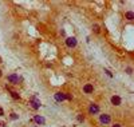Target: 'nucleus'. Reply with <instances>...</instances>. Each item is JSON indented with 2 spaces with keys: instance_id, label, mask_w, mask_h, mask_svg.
<instances>
[{
  "instance_id": "obj_1",
  "label": "nucleus",
  "mask_w": 134,
  "mask_h": 127,
  "mask_svg": "<svg viewBox=\"0 0 134 127\" xmlns=\"http://www.w3.org/2000/svg\"><path fill=\"white\" fill-rule=\"evenodd\" d=\"M29 103H31V107L32 108H35V110H38L39 107L42 106V103H40V100H39L36 96H32V98L29 99Z\"/></svg>"
},
{
  "instance_id": "obj_2",
  "label": "nucleus",
  "mask_w": 134,
  "mask_h": 127,
  "mask_svg": "<svg viewBox=\"0 0 134 127\" xmlns=\"http://www.w3.org/2000/svg\"><path fill=\"white\" fill-rule=\"evenodd\" d=\"M8 82L12 83V84H17V82H19V76H17V74H11L8 76Z\"/></svg>"
},
{
  "instance_id": "obj_3",
  "label": "nucleus",
  "mask_w": 134,
  "mask_h": 127,
  "mask_svg": "<svg viewBox=\"0 0 134 127\" xmlns=\"http://www.w3.org/2000/svg\"><path fill=\"white\" fill-rule=\"evenodd\" d=\"M99 120H100V123H105V124H107V123H110L111 118H110V115L103 114V115H100V116H99Z\"/></svg>"
},
{
  "instance_id": "obj_4",
  "label": "nucleus",
  "mask_w": 134,
  "mask_h": 127,
  "mask_svg": "<svg viewBox=\"0 0 134 127\" xmlns=\"http://www.w3.org/2000/svg\"><path fill=\"white\" fill-rule=\"evenodd\" d=\"M66 44L68 47H75L76 45V39L75 37H67L66 39Z\"/></svg>"
},
{
  "instance_id": "obj_5",
  "label": "nucleus",
  "mask_w": 134,
  "mask_h": 127,
  "mask_svg": "<svg viewBox=\"0 0 134 127\" xmlns=\"http://www.w3.org/2000/svg\"><path fill=\"white\" fill-rule=\"evenodd\" d=\"M121 98L119 96H117V95H114V96H111V103H113L114 106H119L121 104Z\"/></svg>"
},
{
  "instance_id": "obj_6",
  "label": "nucleus",
  "mask_w": 134,
  "mask_h": 127,
  "mask_svg": "<svg viewBox=\"0 0 134 127\" xmlns=\"http://www.w3.org/2000/svg\"><path fill=\"white\" fill-rule=\"evenodd\" d=\"M98 111H99V107L96 106V104H94V103L88 107V112H90V114H96Z\"/></svg>"
},
{
  "instance_id": "obj_7",
  "label": "nucleus",
  "mask_w": 134,
  "mask_h": 127,
  "mask_svg": "<svg viewBox=\"0 0 134 127\" xmlns=\"http://www.w3.org/2000/svg\"><path fill=\"white\" fill-rule=\"evenodd\" d=\"M92 90H94V88H92V84H84V87H83V91L84 92H86V94H91L92 92Z\"/></svg>"
},
{
  "instance_id": "obj_8",
  "label": "nucleus",
  "mask_w": 134,
  "mask_h": 127,
  "mask_svg": "<svg viewBox=\"0 0 134 127\" xmlns=\"http://www.w3.org/2000/svg\"><path fill=\"white\" fill-rule=\"evenodd\" d=\"M55 99H56L58 102H62V100H64V99H66V96H64V94H63V92H56V94H55Z\"/></svg>"
},
{
  "instance_id": "obj_9",
  "label": "nucleus",
  "mask_w": 134,
  "mask_h": 127,
  "mask_svg": "<svg viewBox=\"0 0 134 127\" xmlns=\"http://www.w3.org/2000/svg\"><path fill=\"white\" fill-rule=\"evenodd\" d=\"M34 119H35V122L39 123V124H44V123H46V119L43 118V116H39V115H36Z\"/></svg>"
},
{
  "instance_id": "obj_10",
  "label": "nucleus",
  "mask_w": 134,
  "mask_h": 127,
  "mask_svg": "<svg viewBox=\"0 0 134 127\" xmlns=\"http://www.w3.org/2000/svg\"><path fill=\"white\" fill-rule=\"evenodd\" d=\"M8 90L11 91V95H12V98H15V99H19V98H20V96H19V94H17L16 91H12L11 88H9V87H8Z\"/></svg>"
},
{
  "instance_id": "obj_11",
  "label": "nucleus",
  "mask_w": 134,
  "mask_h": 127,
  "mask_svg": "<svg viewBox=\"0 0 134 127\" xmlns=\"http://www.w3.org/2000/svg\"><path fill=\"white\" fill-rule=\"evenodd\" d=\"M126 17H127L129 20H133V17H134L133 12H131V11H129V12H126Z\"/></svg>"
},
{
  "instance_id": "obj_12",
  "label": "nucleus",
  "mask_w": 134,
  "mask_h": 127,
  "mask_svg": "<svg viewBox=\"0 0 134 127\" xmlns=\"http://www.w3.org/2000/svg\"><path fill=\"white\" fill-rule=\"evenodd\" d=\"M92 29H94V32H95V33H99V31H100L99 27H98L96 24H92Z\"/></svg>"
},
{
  "instance_id": "obj_13",
  "label": "nucleus",
  "mask_w": 134,
  "mask_h": 127,
  "mask_svg": "<svg viewBox=\"0 0 134 127\" xmlns=\"http://www.w3.org/2000/svg\"><path fill=\"white\" fill-rule=\"evenodd\" d=\"M11 119H13V120H15V119H17V115L15 114V112H12V114H11Z\"/></svg>"
},
{
  "instance_id": "obj_14",
  "label": "nucleus",
  "mask_w": 134,
  "mask_h": 127,
  "mask_svg": "<svg viewBox=\"0 0 134 127\" xmlns=\"http://www.w3.org/2000/svg\"><path fill=\"white\" fill-rule=\"evenodd\" d=\"M83 115H82V114H80V115H78V120H79V122H83Z\"/></svg>"
},
{
  "instance_id": "obj_15",
  "label": "nucleus",
  "mask_w": 134,
  "mask_h": 127,
  "mask_svg": "<svg viewBox=\"0 0 134 127\" xmlns=\"http://www.w3.org/2000/svg\"><path fill=\"white\" fill-rule=\"evenodd\" d=\"M64 96H66V99H68V100H71V99H72V96L70 94H64Z\"/></svg>"
},
{
  "instance_id": "obj_16",
  "label": "nucleus",
  "mask_w": 134,
  "mask_h": 127,
  "mask_svg": "<svg viewBox=\"0 0 134 127\" xmlns=\"http://www.w3.org/2000/svg\"><path fill=\"white\" fill-rule=\"evenodd\" d=\"M105 72H106V74H107V75H109V76H113V74H111V72H110L109 70H105Z\"/></svg>"
},
{
  "instance_id": "obj_17",
  "label": "nucleus",
  "mask_w": 134,
  "mask_h": 127,
  "mask_svg": "<svg viewBox=\"0 0 134 127\" xmlns=\"http://www.w3.org/2000/svg\"><path fill=\"white\" fill-rule=\"evenodd\" d=\"M126 71H127V74H131V68H130V67H127V70Z\"/></svg>"
},
{
  "instance_id": "obj_18",
  "label": "nucleus",
  "mask_w": 134,
  "mask_h": 127,
  "mask_svg": "<svg viewBox=\"0 0 134 127\" xmlns=\"http://www.w3.org/2000/svg\"><path fill=\"white\" fill-rule=\"evenodd\" d=\"M5 124H4V122H0V127H4Z\"/></svg>"
},
{
  "instance_id": "obj_19",
  "label": "nucleus",
  "mask_w": 134,
  "mask_h": 127,
  "mask_svg": "<svg viewBox=\"0 0 134 127\" xmlns=\"http://www.w3.org/2000/svg\"><path fill=\"white\" fill-rule=\"evenodd\" d=\"M0 115H4V111L1 110V108H0Z\"/></svg>"
},
{
  "instance_id": "obj_20",
  "label": "nucleus",
  "mask_w": 134,
  "mask_h": 127,
  "mask_svg": "<svg viewBox=\"0 0 134 127\" xmlns=\"http://www.w3.org/2000/svg\"><path fill=\"white\" fill-rule=\"evenodd\" d=\"M113 127H121V124H118V123H117V124H114Z\"/></svg>"
},
{
  "instance_id": "obj_21",
  "label": "nucleus",
  "mask_w": 134,
  "mask_h": 127,
  "mask_svg": "<svg viewBox=\"0 0 134 127\" xmlns=\"http://www.w3.org/2000/svg\"><path fill=\"white\" fill-rule=\"evenodd\" d=\"M0 76H1V70H0Z\"/></svg>"
}]
</instances>
